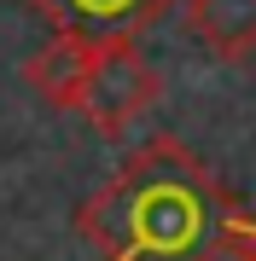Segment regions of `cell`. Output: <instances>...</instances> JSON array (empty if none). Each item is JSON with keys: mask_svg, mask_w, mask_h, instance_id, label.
<instances>
[{"mask_svg": "<svg viewBox=\"0 0 256 261\" xmlns=\"http://www.w3.org/2000/svg\"><path fill=\"white\" fill-rule=\"evenodd\" d=\"M76 238L105 261H221L233 203L180 140H152L76 209Z\"/></svg>", "mask_w": 256, "mask_h": 261, "instance_id": "1", "label": "cell"}, {"mask_svg": "<svg viewBox=\"0 0 256 261\" xmlns=\"http://www.w3.org/2000/svg\"><path fill=\"white\" fill-rule=\"evenodd\" d=\"M157 93H163V75L140 53V41H111V47H99L94 70H87V82L76 93V111L94 122L105 140H117L128 122H140L157 105Z\"/></svg>", "mask_w": 256, "mask_h": 261, "instance_id": "2", "label": "cell"}, {"mask_svg": "<svg viewBox=\"0 0 256 261\" xmlns=\"http://www.w3.org/2000/svg\"><path fill=\"white\" fill-rule=\"evenodd\" d=\"M29 6L47 18L58 35L94 41V47H111V41H134L146 35L175 0H29Z\"/></svg>", "mask_w": 256, "mask_h": 261, "instance_id": "3", "label": "cell"}, {"mask_svg": "<svg viewBox=\"0 0 256 261\" xmlns=\"http://www.w3.org/2000/svg\"><path fill=\"white\" fill-rule=\"evenodd\" d=\"M94 58H99V47H94V41L53 35L47 47H41V53L24 64V82L35 87L47 105H58V111H76V93H82L87 70H94Z\"/></svg>", "mask_w": 256, "mask_h": 261, "instance_id": "4", "label": "cell"}, {"mask_svg": "<svg viewBox=\"0 0 256 261\" xmlns=\"http://www.w3.org/2000/svg\"><path fill=\"white\" fill-rule=\"evenodd\" d=\"M187 23L210 58L239 64L256 53V0H187Z\"/></svg>", "mask_w": 256, "mask_h": 261, "instance_id": "5", "label": "cell"}, {"mask_svg": "<svg viewBox=\"0 0 256 261\" xmlns=\"http://www.w3.org/2000/svg\"><path fill=\"white\" fill-rule=\"evenodd\" d=\"M221 261H256V244H245V238H227V250H221Z\"/></svg>", "mask_w": 256, "mask_h": 261, "instance_id": "6", "label": "cell"}, {"mask_svg": "<svg viewBox=\"0 0 256 261\" xmlns=\"http://www.w3.org/2000/svg\"><path fill=\"white\" fill-rule=\"evenodd\" d=\"M233 238H245V244H256V215H239V209H233Z\"/></svg>", "mask_w": 256, "mask_h": 261, "instance_id": "7", "label": "cell"}]
</instances>
